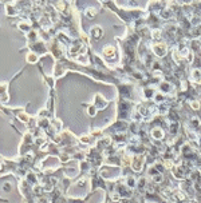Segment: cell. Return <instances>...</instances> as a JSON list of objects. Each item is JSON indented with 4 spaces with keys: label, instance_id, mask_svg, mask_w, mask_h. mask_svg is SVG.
<instances>
[{
    "label": "cell",
    "instance_id": "obj_1",
    "mask_svg": "<svg viewBox=\"0 0 201 203\" xmlns=\"http://www.w3.org/2000/svg\"><path fill=\"white\" fill-rule=\"evenodd\" d=\"M153 136H157V138H161V131H159V130H154V131H153Z\"/></svg>",
    "mask_w": 201,
    "mask_h": 203
}]
</instances>
